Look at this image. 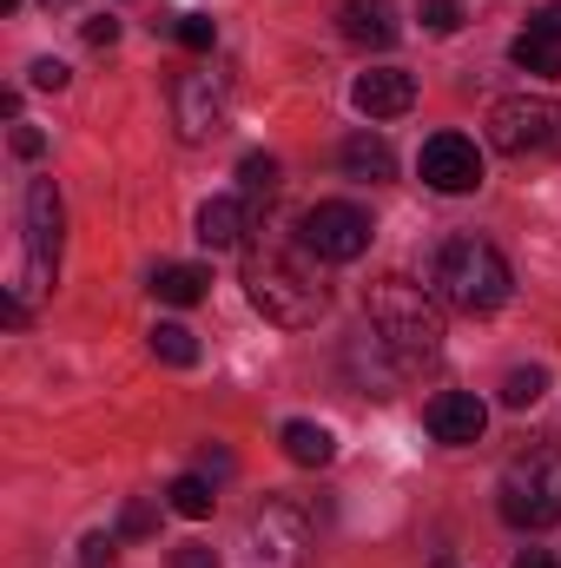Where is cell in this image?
<instances>
[{"mask_svg":"<svg viewBox=\"0 0 561 568\" xmlns=\"http://www.w3.org/2000/svg\"><path fill=\"white\" fill-rule=\"evenodd\" d=\"M436 568H456V562H436Z\"/></svg>","mask_w":561,"mask_h":568,"instance_id":"35","label":"cell"},{"mask_svg":"<svg viewBox=\"0 0 561 568\" xmlns=\"http://www.w3.org/2000/svg\"><path fill=\"white\" fill-rule=\"evenodd\" d=\"M113 556H120V536H86V542H80V562L86 568H106Z\"/></svg>","mask_w":561,"mask_h":568,"instance_id":"26","label":"cell"},{"mask_svg":"<svg viewBox=\"0 0 561 568\" xmlns=\"http://www.w3.org/2000/svg\"><path fill=\"white\" fill-rule=\"evenodd\" d=\"M152 357L172 364V371H192L198 364V337L185 324H152Z\"/></svg>","mask_w":561,"mask_h":568,"instance_id":"20","label":"cell"},{"mask_svg":"<svg viewBox=\"0 0 561 568\" xmlns=\"http://www.w3.org/2000/svg\"><path fill=\"white\" fill-rule=\"evenodd\" d=\"M350 100H357V113H364V120H397V113H410V106H417V73H404V67L357 73Z\"/></svg>","mask_w":561,"mask_h":568,"instance_id":"11","label":"cell"},{"mask_svg":"<svg viewBox=\"0 0 561 568\" xmlns=\"http://www.w3.org/2000/svg\"><path fill=\"white\" fill-rule=\"evenodd\" d=\"M113 40H120V20H106V13L86 20V47H113Z\"/></svg>","mask_w":561,"mask_h":568,"instance_id":"31","label":"cell"},{"mask_svg":"<svg viewBox=\"0 0 561 568\" xmlns=\"http://www.w3.org/2000/svg\"><path fill=\"white\" fill-rule=\"evenodd\" d=\"M317 252H290L278 239H265V245H252L245 252V297L284 324V331H310L317 317H324V304H330V291L317 278V265H310Z\"/></svg>","mask_w":561,"mask_h":568,"instance_id":"1","label":"cell"},{"mask_svg":"<svg viewBox=\"0 0 561 568\" xmlns=\"http://www.w3.org/2000/svg\"><path fill=\"white\" fill-rule=\"evenodd\" d=\"M178 47H185V53H212V47H218V27H212L205 13H185V20H178Z\"/></svg>","mask_w":561,"mask_h":568,"instance_id":"23","label":"cell"},{"mask_svg":"<svg viewBox=\"0 0 561 568\" xmlns=\"http://www.w3.org/2000/svg\"><path fill=\"white\" fill-rule=\"evenodd\" d=\"M496 509L509 529H555L561 523V449H522L509 456L502 483H496Z\"/></svg>","mask_w":561,"mask_h":568,"instance_id":"4","label":"cell"},{"mask_svg":"<svg viewBox=\"0 0 561 568\" xmlns=\"http://www.w3.org/2000/svg\"><path fill=\"white\" fill-rule=\"evenodd\" d=\"M422 27L429 33H456L462 27V7L456 0H422Z\"/></svg>","mask_w":561,"mask_h":568,"instance_id":"25","label":"cell"},{"mask_svg":"<svg viewBox=\"0 0 561 568\" xmlns=\"http://www.w3.org/2000/svg\"><path fill=\"white\" fill-rule=\"evenodd\" d=\"M73 73H67V60H33V87H47V93H60Z\"/></svg>","mask_w":561,"mask_h":568,"instance_id":"28","label":"cell"},{"mask_svg":"<svg viewBox=\"0 0 561 568\" xmlns=\"http://www.w3.org/2000/svg\"><path fill=\"white\" fill-rule=\"evenodd\" d=\"M489 145L502 159H555L561 152V100H496L489 106Z\"/></svg>","mask_w":561,"mask_h":568,"instance_id":"6","label":"cell"},{"mask_svg":"<svg viewBox=\"0 0 561 568\" xmlns=\"http://www.w3.org/2000/svg\"><path fill=\"white\" fill-rule=\"evenodd\" d=\"M284 456H290L297 469H324V463L337 456V436L324 424H310V417H290V424H284Z\"/></svg>","mask_w":561,"mask_h":568,"instance_id":"15","label":"cell"},{"mask_svg":"<svg viewBox=\"0 0 561 568\" xmlns=\"http://www.w3.org/2000/svg\"><path fill=\"white\" fill-rule=\"evenodd\" d=\"M172 568H218V556H212L205 542H178V549H172Z\"/></svg>","mask_w":561,"mask_h":568,"instance_id":"30","label":"cell"},{"mask_svg":"<svg viewBox=\"0 0 561 568\" xmlns=\"http://www.w3.org/2000/svg\"><path fill=\"white\" fill-rule=\"evenodd\" d=\"M7 145H13L20 159H40V152H47V133H40V126H20V120H13V133H7Z\"/></svg>","mask_w":561,"mask_h":568,"instance_id":"27","label":"cell"},{"mask_svg":"<svg viewBox=\"0 0 561 568\" xmlns=\"http://www.w3.org/2000/svg\"><path fill=\"white\" fill-rule=\"evenodd\" d=\"M417 165H422V185L442 192V199L482 185V152H476V140H462V133H436V140H422Z\"/></svg>","mask_w":561,"mask_h":568,"instance_id":"9","label":"cell"},{"mask_svg":"<svg viewBox=\"0 0 561 568\" xmlns=\"http://www.w3.org/2000/svg\"><path fill=\"white\" fill-rule=\"evenodd\" d=\"M422 429H429L436 443H476V436L489 429V410H482V397H469V390H442V397L422 404Z\"/></svg>","mask_w":561,"mask_h":568,"instance_id":"12","label":"cell"},{"mask_svg":"<svg viewBox=\"0 0 561 568\" xmlns=\"http://www.w3.org/2000/svg\"><path fill=\"white\" fill-rule=\"evenodd\" d=\"M509 258L489 245V239H476V232H462V239H449L442 252H436V297L442 304H456V311H502L509 304Z\"/></svg>","mask_w":561,"mask_h":568,"instance_id":"3","label":"cell"},{"mask_svg":"<svg viewBox=\"0 0 561 568\" xmlns=\"http://www.w3.org/2000/svg\"><path fill=\"white\" fill-rule=\"evenodd\" d=\"M337 20H344V40H350V47H390V40L404 33L390 0H344Z\"/></svg>","mask_w":561,"mask_h":568,"instance_id":"13","label":"cell"},{"mask_svg":"<svg viewBox=\"0 0 561 568\" xmlns=\"http://www.w3.org/2000/svg\"><path fill=\"white\" fill-rule=\"evenodd\" d=\"M529 33H542V40H561V0H549V7H536V13H529Z\"/></svg>","mask_w":561,"mask_h":568,"instance_id":"29","label":"cell"},{"mask_svg":"<svg viewBox=\"0 0 561 568\" xmlns=\"http://www.w3.org/2000/svg\"><path fill=\"white\" fill-rule=\"evenodd\" d=\"M20 212H27V225H20V272L7 284V297L33 304L40 291H53V265H60V185L33 179Z\"/></svg>","mask_w":561,"mask_h":568,"instance_id":"5","label":"cell"},{"mask_svg":"<svg viewBox=\"0 0 561 568\" xmlns=\"http://www.w3.org/2000/svg\"><path fill=\"white\" fill-rule=\"evenodd\" d=\"M344 172L350 179H397V152H390V140H377V133H357V140H344Z\"/></svg>","mask_w":561,"mask_h":568,"instance_id":"16","label":"cell"},{"mask_svg":"<svg viewBox=\"0 0 561 568\" xmlns=\"http://www.w3.org/2000/svg\"><path fill=\"white\" fill-rule=\"evenodd\" d=\"M509 60H516L522 73L561 80V40H542V33H516V40H509Z\"/></svg>","mask_w":561,"mask_h":568,"instance_id":"18","label":"cell"},{"mask_svg":"<svg viewBox=\"0 0 561 568\" xmlns=\"http://www.w3.org/2000/svg\"><path fill=\"white\" fill-rule=\"evenodd\" d=\"M542 390H549V371H542V364H522V371H509V377H502V404H509V410L542 404Z\"/></svg>","mask_w":561,"mask_h":568,"instance_id":"21","label":"cell"},{"mask_svg":"<svg viewBox=\"0 0 561 568\" xmlns=\"http://www.w3.org/2000/svg\"><path fill=\"white\" fill-rule=\"evenodd\" d=\"M198 476H232V456H225V449H205V456H198Z\"/></svg>","mask_w":561,"mask_h":568,"instance_id":"32","label":"cell"},{"mask_svg":"<svg viewBox=\"0 0 561 568\" xmlns=\"http://www.w3.org/2000/svg\"><path fill=\"white\" fill-rule=\"evenodd\" d=\"M159 529V509L152 503H126V516H120V536H133V542H145Z\"/></svg>","mask_w":561,"mask_h":568,"instance_id":"24","label":"cell"},{"mask_svg":"<svg viewBox=\"0 0 561 568\" xmlns=\"http://www.w3.org/2000/svg\"><path fill=\"white\" fill-rule=\"evenodd\" d=\"M13 7H20V0H0V13H13Z\"/></svg>","mask_w":561,"mask_h":568,"instance_id":"34","label":"cell"},{"mask_svg":"<svg viewBox=\"0 0 561 568\" xmlns=\"http://www.w3.org/2000/svg\"><path fill=\"white\" fill-rule=\"evenodd\" d=\"M310 549V516L290 503V496H272L258 516H252V562L258 568H297Z\"/></svg>","mask_w":561,"mask_h":568,"instance_id":"8","label":"cell"},{"mask_svg":"<svg viewBox=\"0 0 561 568\" xmlns=\"http://www.w3.org/2000/svg\"><path fill=\"white\" fill-rule=\"evenodd\" d=\"M516 568H561V562L549 556V549H522V556H516Z\"/></svg>","mask_w":561,"mask_h":568,"instance_id":"33","label":"cell"},{"mask_svg":"<svg viewBox=\"0 0 561 568\" xmlns=\"http://www.w3.org/2000/svg\"><path fill=\"white\" fill-rule=\"evenodd\" d=\"M205 272H198V265H159V272H152V297H159V304H198V297H205Z\"/></svg>","mask_w":561,"mask_h":568,"instance_id":"17","label":"cell"},{"mask_svg":"<svg viewBox=\"0 0 561 568\" xmlns=\"http://www.w3.org/2000/svg\"><path fill=\"white\" fill-rule=\"evenodd\" d=\"M370 239H377V225H370V212L350 205V199H324V205L304 212V252H317V258H330V265L364 258Z\"/></svg>","mask_w":561,"mask_h":568,"instance_id":"7","label":"cell"},{"mask_svg":"<svg viewBox=\"0 0 561 568\" xmlns=\"http://www.w3.org/2000/svg\"><path fill=\"white\" fill-rule=\"evenodd\" d=\"M364 317H370L377 344H384L404 371L436 364V351H442V304H436L422 284L377 278V284H370V297H364Z\"/></svg>","mask_w":561,"mask_h":568,"instance_id":"2","label":"cell"},{"mask_svg":"<svg viewBox=\"0 0 561 568\" xmlns=\"http://www.w3.org/2000/svg\"><path fill=\"white\" fill-rule=\"evenodd\" d=\"M252 232V205L245 199H205L198 205V245L205 252H232Z\"/></svg>","mask_w":561,"mask_h":568,"instance_id":"14","label":"cell"},{"mask_svg":"<svg viewBox=\"0 0 561 568\" xmlns=\"http://www.w3.org/2000/svg\"><path fill=\"white\" fill-rule=\"evenodd\" d=\"M172 113H178V140L205 145L218 126H225V93L212 73H178L172 80Z\"/></svg>","mask_w":561,"mask_h":568,"instance_id":"10","label":"cell"},{"mask_svg":"<svg viewBox=\"0 0 561 568\" xmlns=\"http://www.w3.org/2000/svg\"><path fill=\"white\" fill-rule=\"evenodd\" d=\"M47 7H53V0H47Z\"/></svg>","mask_w":561,"mask_h":568,"instance_id":"36","label":"cell"},{"mask_svg":"<svg viewBox=\"0 0 561 568\" xmlns=\"http://www.w3.org/2000/svg\"><path fill=\"white\" fill-rule=\"evenodd\" d=\"M165 503H172L185 523H205V516H212V503H218V489H212V476H198V469H192V476H178V483L165 489Z\"/></svg>","mask_w":561,"mask_h":568,"instance_id":"19","label":"cell"},{"mask_svg":"<svg viewBox=\"0 0 561 568\" xmlns=\"http://www.w3.org/2000/svg\"><path fill=\"white\" fill-rule=\"evenodd\" d=\"M238 185H245L252 199H272V192H278V159H272V152H245V159H238Z\"/></svg>","mask_w":561,"mask_h":568,"instance_id":"22","label":"cell"}]
</instances>
